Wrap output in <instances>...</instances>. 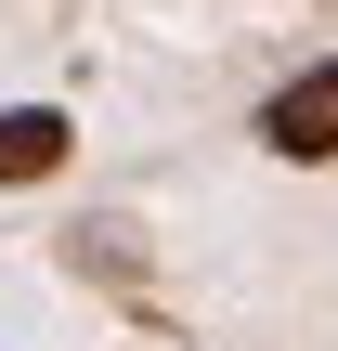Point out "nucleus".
Segmentation results:
<instances>
[{
  "mask_svg": "<svg viewBox=\"0 0 338 351\" xmlns=\"http://www.w3.org/2000/svg\"><path fill=\"white\" fill-rule=\"evenodd\" d=\"M261 143H274V156H338V65H300V78L261 104Z\"/></svg>",
  "mask_w": 338,
  "mask_h": 351,
  "instance_id": "f257e3e1",
  "label": "nucleus"
},
{
  "mask_svg": "<svg viewBox=\"0 0 338 351\" xmlns=\"http://www.w3.org/2000/svg\"><path fill=\"white\" fill-rule=\"evenodd\" d=\"M65 169V117L52 104H0V182H52Z\"/></svg>",
  "mask_w": 338,
  "mask_h": 351,
  "instance_id": "f03ea898",
  "label": "nucleus"
}]
</instances>
